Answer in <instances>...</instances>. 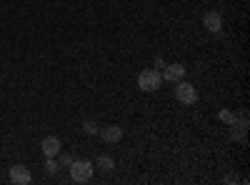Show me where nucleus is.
<instances>
[{
	"instance_id": "nucleus-1",
	"label": "nucleus",
	"mask_w": 250,
	"mask_h": 185,
	"mask_svg": "<svg viewBox=\"0 0 250 185\" xmlns=\"http://www.w3.org/2000/svg\"><path fill=\"white\" fill-rule=\"evenodd\" d=\"M93 173H95V165L85 158H75L70 163V180H75V183H88L93 178Z\"/></svg>"
},
{
	"instance_id": "nucleus-2",
	"label": "nucleus",
	"mask_w": 250,
	"mask_h": 185,
	"mask_svg": "<svg viewBox=\"0 0 250 185\" xmlns=\"http://www.w3.org/2000/svg\"><path fill=\"white\" fill-rule=\"evenodd\" d=\"M160 83H163V75H160V70H155V68L143 70V73L138 75V88H140L143 93H153V90H158Z\"/></svg>"
},
{
	"instance_id": "nucleus-3",
	"label": "nucleus",
	"mask_w": 250,
	"mask_h": 185,
	"mask_svg": "<svg viewBox=\"0 0 250 185\" xmlns=\"http://www.w3.org/2000/svg\"><path fill=\"white\" fill-rule=\"evenodd\" d=\"M175 98H178V103H183V105H195L198 90H195V85L185 83V80H178L175 83Z\"/></svg>"
},
{
	"instance_id": "nucleus-4",
	"label": "nucleus",
	"mask_w": 250,
	"mask_h": 185,
	"mask_svg": "<svg viewBox=\"0 0 250 185\" xmlns=\"http://www.w3.org/2000/svg\"><path fill=\"white\" fill-rule=\"evenodd\" d=\"M40 150H43L45 158H55L62 150V143H60L58 135H48V138H43V143H40Z\"/></svg>"
},
{
	"instance_id": "nucleus-5",
	"label": "nucleus",
	"mask_w": 250,
	"mask_h": 185,
	"mask_svg": "<svg viewBox=\"0 0 250 185\" xmlns=\"http://www.w3.org/2000/svg\"><path fill=\"white\" fill-rule=\"evenodd\" d=\"M160 75H163V80H168V83H178V80H183V78H185V65H180V63L165 65Z\"/></svg>"
},
{
	"instance_id": "nucleus-6",
	"label": "nucleus",
	"mask_w": 250,
	"mask_h": 185,
	"mask_svg": "<svg viewBox=\"0 0 250 185\" xmlns=\"http://www.w3.org/2000/svg\"><path fill=\"white\" fill-rule=\"evenodd\" d=\"M10 180L15 185H30L33 183V175H30V170L25 165H13L10 168Z\"/></svg>"
},
{
	"instance_id": "nucleus-7",
	"label": "nucleus",
	"mask_w": 250,
	"mask_h": 185,
	"mask_svg": "<svg viewBox=\"0 0 250 185\" xmlns=\"http://www.w3.org/2000/svg\"><path fill=\"white\" fill-rule=\"evenodd\" d=\"M203 25L210 30V33H220V30H223V18H220V13H218V10H208V13L203 15Z\"/></svg>"
},
{
	"instance_id": "nucleus-8",
	"label": "nucleus",
	"mask_w": 250,
	"mask_h": 185,
	"mask_svg": "<svg viewBox=\"0 0 250 185\" xmlns=\"http://www.w3.org/2000/svg\"><path fill=\"white\" fill-rule=\"evenodd\" d=\"M98 133L105 143H120L123 140V128L120 125H103V128H98Z\"/></svg>"
},
{
	"instance_id": "nucleus-9",
	"label": "nucleus",
	"mask_w": 250,
	"mask_h": 185,
	"mask_svg": "<svg viewBox=\"0 0 250 185\" xmlns=\"http://www.w3.org/2000/svg\"><path fill=\"white\" fill-rule=\"evenodd\" d=\"M95 168H98L100 173H105V175H108V173H113L115 163H113V158H110V155H100V158H98V163H95Z\"/></svg>"
},
{
	"instance_id": "nucleus-10",
	"label": "nucleus",
	"mask_w": 250,
	"mask_h": 185,
	"mask_svg": "<svg viewBox=\"0 0 250 185\" xmlns=\"http://www.w3.org/2000/svg\"><path fill=\"white\" fill-rule=\"evenodd\" d=\"M58 170H60V163H58L55 158H48V160H45V173H48V175H55Z\"/></svg>"
},
{
	"instance_id": "nucleus-11",
	"label": "nucleus",
	"mask_w": 250,
	"mask_h": 185,
	"mask_svg": "<svg viewBox=\"0 0 250 185\" xmlns=\"http://www.w3.org/2000/svg\"><path fill=\"white\" fill-rule=\"evenodd\" d=\"M98 128H100V125H98V123H93V120H85V123H83V130H85L88 135H95Z\"/></svg>"
},
{
	"instance_id": "nucleus-12",
	"label": "nucleus",
	"mask_w": 250,
	"mask_h": 185,
	"mask_svg": "<svg viewBox=\"0 0 250 185\" xmlns=\"http://www.w3.org/2000/svg\"><path fill=\"white\" fill-rule=\"evenodd\" d=\"M58 158H60V160H58V163H60V165H65V168H70V163H73V160H75V158H73V155H70V153H62V150H60V153H58Z\"/></svg>"
},
{
	"instance_id": "nucleus-13",
	"label": "nucleus",
	"mask_w": 250,
	"mask_h": 185,
	"mask_svg": "<svg viewBox=\"0 0 250 185\" xmlns=\"http://www.w3.org/2000/svg\"><path fill=\"white\" fill-rule=\"evenodd\" d=\"M220 120H223V123H230V125H233V123H235V115H233L230 110H220Z\"/></svg>"
},
{
	"instance_id": "nucleus-14",
	"label": "nucleus",
	"mask_w": 250,
	"mask_h": 185,
	"mask_svg": "<svg viewBox=\"0 0 250 185\" xmlns=\"http://www.w3.org/2000/svg\"><path fill=\"white\" fill-rule=\"evenodd\" d=\"M153 68H155V70H163V68H165V60H163V55H155V60H153Z\"/></svg>"
}]
</instances>
